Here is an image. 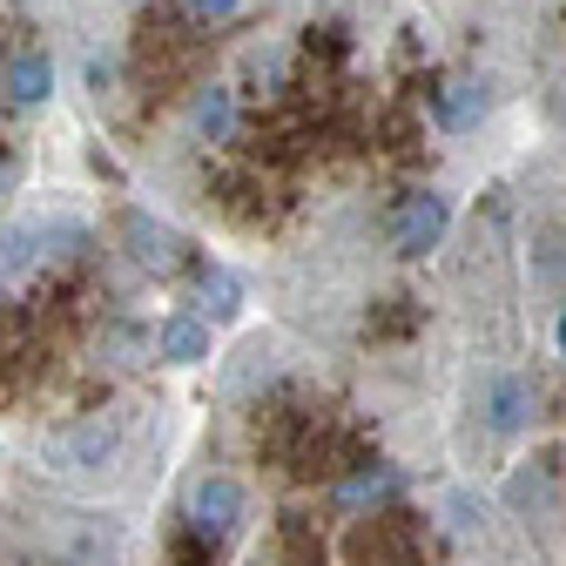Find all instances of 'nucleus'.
<instances>
[{"mask_svg": "<svg viewBox=\"0 0 566 566\" xmlns=\"http://www.w3.org/2000/svg\"><path fill=\"white\" fill-rule=\"evenodd\" d=\"M61 28L149 202L270 256L391 243V209L452 189L446 163L506 102L432 0H67Z\"/></svg>", "mask_w": 566, "mask_h": 566, "instance_id": "1", "label": "nucleus"}, {"mask_svg": "<svg viewBox=\"0 0 566 566\" xmlns=\"http://www.w3.org/2000/svg\"><path fill=\"white\" fill-rule=\"evenodd\" d=\"M424 411L385 358L243 337L202 424L250 479L223 566H533L520 520L432 459Z\"/></svg>", "mask_w": 566, "mask_h": 566, "instance_id": "2", "label": "nucleus"}, {"mask_svg": "<svg viewBox=\"0 0 566 566\" xmlns=\"http://www.w3.org/2000/svg\"><path fill=\"white\" fill-rule=\"evenodd\" d=\"M163 283L122 230L75 202L8 209L0 223V439L21 465L102 418H169L156 391L163 311L142 291Z\"/></svg>", "mask_w": 566, "mask_h": 566, "instance_id": "3", "label": "nucleus"}, {"mask_svg": "<svg viewBox=\"0 0 566 566\" xmlns=\"http://www.w3.org/2000/svg\"><path fill=\"white\" fill-rule=\"evenodd\" d=\"M432 14L506 102H533L546 142L566 149V0H432Z\"/></svg>", "mask_w": 566, "mask_h": 566, "instance_id": "4", "label": "nucleus"}, {"mask_svg": "<svg viewBox=\"0 0 566 566\" xmlns=\"http://www.w3.org/2000/svg\"><path fill=\"white\" fill-rule=\"evenodd\" d=\"M67 61V28H54V0H0V223L34 169V135L54 108Z\"/></svg>", "mask_w": 566, "mask_h": 566, "instance_id": "5", "label": "nucleus"}, {"mask_svg": "<svg viewBox=\"0 0 566 566\" xmlns=\"http://www.w3.org/2000/svg\"><path fill=\"white\" fill-rule=\"evenodd\" d=\"M0 566H135L128 526L95 500L54 492L21 459L0 472Z\"/></svg>", "mask_w": 566, "mask_h": 566, "instance_id": "6", "label": "nucleus"}]
</instances>
